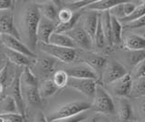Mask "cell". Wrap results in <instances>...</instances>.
<instances>
[{"label": "cell", "instance_id": "1", "mask_svg": "<svg viewBox=\"0 0 145 122\" xmlns=\"http://www.w3.org/2000/svg\"><path fill=\"white\" fill-rule=\"evenodd\" d=\"M40 19L37 4L32 2L22 5L15 16V25L20 40L33 52L38 45L36 33Z\"/></svg>", "mask_w": 145, "mask_h": 122}, {"label": "cell", "instance_id": "2", "mask_svg": "<svg viewBox=\"0 0 145 122\" xmlns=\"http://www.w3.org/2000/svg\"><path fill=\"white\" fill-rule=\"evenodd\" d=\"M91 109L103 115L112 116L116 114L114 101L101 83H98L96 87L93 102L91 103Z\"/></svg>", "mask_w": 145, "mask_h": 122}, {"label": "cell", "instance_id": "3", "mask_svg": "<svg viewBox=\"0 0 145 122\" xmlns=\"http://www.w3.org/2000/svg\"><path fill=\"white\" fill-rule=\"evenodd\" d=\"M91 109V103L85 101H71L63 104L56 107L46 117L47 120L53 121L63 117L75 116L82 112H85Z\"/></svg>", "mask_w": 145, "mask_h": 122}, {"label": "cell", "instance_id": "4", "mask_svg": "<svg viewBox=\"0 0 145 122\" xmlns=\"http://www.w3.org/2000/svg\"><path fill=\"white\" fill-rule=\"evenodd\" d=\"M41 51L47 54L49 57L61 61L63 63L70 64L72 63L77 57V51L74 48H67L54 46L51 44H42L38 43Z\"/></svg>", "mask_w": 145, "mask_h": 122}, {"label": "cell", "instance_id": "5", "mask_svg": "<svg viewBox=\"0 0 145 122\" xmlns=\"http://www.w3.org/2000/svg\"><path fill=\"white\" fill-rule=\"evenodd\" d=\"M20 75L21 73L17 74L16 73L13 76L12 80L9 82L7 86V94L10 96L14 100H15L18 113L25 117V101L23 98L22 90H21V83H20Z\"/></svg>", "mask_w": 145, "mask_h": 122}, {"label": "cell", "instance_id": "6", "mask_svg": "<svg viewBox=\"0 0 145 122\" xmlns=\"http://www.w3.org/2000/svg\"><path fill=\"white\" fill-rule=\"evenodd\" d=\"M127 73L126 69L123 65L116 60H112L108 62L105 69H104L102 74V81L106 85H109L119 78L124 76Z\"/></svg>", "mask_w": 145, "mask_h": 122}, {"label": "cell", "instance_id": "7", "mask_svg": "<svg viewBox=\"0 0 145 122\" xmlns=\"http://www.w3.org/2000/svg\"><path fill=\"white\" fill-rule=\"evenodd\" d=\"M133 82L131 74H126L124 76L119 78L111 84H109L112 93L119 98H127L131 97V89H133Z\"/></svg>", "mask_w": 145, "mask_h": 122}, {"label": "cell", "instance_id": "8", "mask_svg": "<svg viewBox=\"0 0 145 122\" xmlns=\"http://www.w3.org/2000/svg\"><path fill=\"white\" fill-rule=\"evenodd\" d=\"M98 83H99L98 81L93 80V79L74 78H70L69 76L67 87L77 90L78 92L84 94L86 97L93 98Z\"/></svg>", "mask_w": 145, "mask_h": 122}, {"label": "cell", "instance_id": "9", "mask_svg": "<svg viewBox=\"0 0 145 122\" xmlns=\"http://www.w3.org/2000/svg\"><path fill=\"white\" fill-rule=\"evenodd\" d=\"M1 42H2V46L5 48H7V49H10V50L21 53L23 55L27 56L32 58L35 57V53L33 51H31L19 38H15L10 35L2 34Z\"/></svg>", "mask_w": 145, "mask_h": 122}, {"label": "cell", "instance_id": "10", "mask_svg": "<svg viewBox=\"0 0 145 122\" xmlns=\"http://www.w3.org/2000/svg\"><path fill=\"white\" fill-rule=\"evenodd\" d=\"M0 31L2 34L10 35L19 38L15 25V14L13 9L0 11Z\"/></svg>", "mask_w": 145, "mask_h": 122}, {"label": "cell", "instance_id": "11", "mask_svg": "<svg viewBox=\"0 0 145 122\" xmlns=\"http://www.w3.org/2000/svg\"><path fill=\"white\" fill-rule=\"evenodd\" d=\"M74 40L78 47H81L84 50L90 51L93 47V41L92 38L85 32L83 28H75L71 31L65 33Z\"/></svg>", "mask_w": 145, "mask_h": 122}, {"label": "cell", "instance_id": "12", "mask_svg": "<svg viewBox=\"0 0 145 122\" xmlns=\"http://www.w3.org/2000/svg\"><path fill=\"white\" fill-rule=\"evenodd\" d=\"M67 72L68 76L70 78H84V79H93L99 80V75L93 69H92L88 64L83 63V64L76 65L74 67H72L70 69L65 70Z\"/></svg>", "mask_w": 145, "mask_h": 122}, {"label": "cell", "instance_id": "13", "mask_svg": "<svg viewBox=\"0 0 145 122\" xmlns=\"http://www.w3.org/2000/svg\"><path fill=\"white\" fill-rule=\"evenodd\" d=\"M56 23H54L53 21L41 16V19L37 28V33H36L38 43L49 44L50 38L56 32Z\"/></svg>", "mask_w": 145, "mask_h": 122}, {"label": "cell", "instance_id": "14", "mask_svg": "<svg viewBox=\"0 0 145 122\" xmlns=\"http://www.w3.org/2000/svg\"><path fill=\"white\" fill-rule=\"evenodd\" d=\"M56 1H45L37 4L38 9L42 16L45 17L49 20L58 24V14L60 11V5L56 4Z\"/></svg>", "mask_w": 145, "mask_h": 122}, {"label": "cell", "instance_id": "15", "mask_svg": "<svg viewBox=\"0 0 145 122\" xmlns=\"http://www.w3.org/2000/svg\"><path fill=\"white\" fill-rule=\"evenodd\" d=\"M115 104L116 115L121 121H131V117H133V109L131 107V104L127 98H117Z\"/></svg>", "mask_w": 145, "mask_h": 122}, {"label": "cell", "instance_id": "16", "mask_svg": "<svg viewBox=\"0 0 145 122\" xmlns=\"http://www.w3.org/2000/svg\"><path fill=\"white\" fill-rule=\"evenodd\" d=\"M99 18L100 13L95 11H88L83 17V28L92 38L93 41L97 29Z\"/></svg>", "mask_w": 145, "mask_h": 122}, {"label": "cell", "instance_id": "17", "mask_svg": "<svg viewBox=\"0 0 145 122\" xmlns=\"http://www.w3.org/2000/svg\"><path fill=\"white\" fill-rule=\"evenodd\" d=\"M4 54L9 62H11L13 64L19 66V67H29L33 65V63L35 62L32 57H29L27 56L23 55L21 53L13 51L7 48H4Z\"/></svg>", "mask_w": 145, "mask_h": 122}, {"label": "cell", "instance_id": "18", "mask_svg": "<svg viewBox=\"0 0 145 122\" xmlns=\"http://www.w3.org/2000/svg\"><path fill=\"white\" fill-rule=\"evenodd\" d=\"M122 42H123V46L129 51L145 50V38L142 36L137 34L127 35Z\"/></svg>", "mask_w": 145, "mask_h": 122}, {"label": "cell", "instance_id": "19", "mask_svg": "<svg viewBox=\"0 0 145 122\" xmlns=\"http://www.w3.org/2000/svg\"><path fill=\"white\" fill-rule=\"evenodd\" d=\"M125 0H95L84 9L88 11H95L98 13H103L105 11H110L112 7L123 3Z\"/></svg>", "mask_w": 145, "mask_h": 122}, {"label": "cell", "instance_id": "20", "mask_svg": "<svg viewBox=\"0 0 145 122\" xmlns=\"http://www.w3.org/2000/svg\"><path fill=\"white\" fill-rule=\"evenodd\" d=\"M22 95L24 101L31 106H39L42 102V98L38 87H22Z\"/></svg>", "mask_w": 145, "mask_h": 122}, {"label": "cell", "instance_id": "21", "mask_svg": "<svg viewBox=\"0 0 145 122\" xmlns=\"http://www.w3.org/2000/svg\"><path fill=\"white\" fill-rule=\"evenodd\" d=\"M85 63L88 64L92 69H93L97 72V74L100 76V74H103L106 65L108 64V59L105 56L102 55V54L93 53V54H90V55L86 57Z\"/></svg>", "mask_w": 145, "mask_h": 122}, {"label": "cell", "instance_id": "22", "mask_svg": "<svg viewBox=\"0 0 145 122\" xmlns=\"http://www.w3.org/2000/svg\"><path fill=\"white\" fill-rule=\"evenodd\" d=\"M49 44L54 45V46H57V47L74 48V49H76L78 47L76 46V44L74 42V40L65 33H56L54 32L51 36V38H50Z\"/></svg>", "mask_w": 145, "mask_h": 122}, {"label": "cell", "instance_id": "23", "mask_svg": "<svg viewBox=\"0 0 145 122\" xmlns=\"http://www.w3.org/2000/svg\"><path fill=\"white\" fill-rule=\"evenodd\" d=\"M54 59L52 57H39L35 61V67L37 69L38 74L42 76H48L54 70Z\"/></svg>", "mask_w": 145, "mask_h": 122}, {"label": "cell", "instance_id": "24", "mask_svg": "<svg viewBox=\"0 0 145 122\" xmlns=\"http://www.w3.org/2000/svg\"><path fill=\"white\" fill-rule=\"evenodd\" d=\"M100 19H101L103 30L104 36H105L107 45L112 47L113 45V40H112V22H111L110 12L105 11L100 13Z\"/></svg>", "mask_w": 145, "mask_h": 122}, {"label": "cell", "instance_id": "25", "mask_svg": "<svg viewBox=\"0 0 145 122\" xmlns=\"http://www.w3.org/2000/svg\"><path fill=\"white\" fill-rule=\"evenodd\" d=\"M18 113L15 100L8 95H6L0 99V116Z\"/></svg>", "mask_w": 145, "mask_h": 122}, {"label": "cell", "instance_id": "26", "mask_svg": "<svg viewBox=\"0 0 145 122\" xmlns=\"http://www.w3.org/2000/svg\"><path fill=\"white\" fill-rule=\"evenodd\" d=\"M39 92L41 95L42 99H47L54 96L58 91V88L54 85V81L52 79H45L44 80L42 84L39 87Z\"/></svg>", "mask_w": 145, "mask_h": 122}, {"label": "cell", "instance_id": "27", "mask_svg": "<svg viewBox=\"0 0 145 122\" xmlns=\"http://www.w3.org/2000/svg\"><path fill=\"white\" fill-rule=\"evenodd\" d=\"M20 83L22 87H38L37 78L30 70L29 67H24L21 72Z\"/></svg>", "mask_w": 145, "mask_h": 122}, {"label": "cell", "instance_id": "28", "mask_svg": "<svg viewBox=\"0 0 145 122\" xmlns=\"http://www.w3.org/2000/svg\"><path fill=\"white\" fill-rule=\"evenodd\" d=\"M112 22V34L113 45H120L122 42V24L119 19L111 16Z\"/></svg>", "mask_w": 145, "mask_h": 122}, {"label": "cell", "instance_id": "29", "mask_svg": "<svg viewBox=\"0 0 145 122\" xmlns=\"http://www.w3.org/2000/svg\"><path fill=\"white\" fill-rule=\"evenodd\" d=\"M94 0H72V1H62L61 6L63 8H68L72 12H78L80 9H84Z\"/></svg>", "mask_w": 145, "mask_h": 122}, {"label": "cell", "instance_id": "30", "mask_svg": "<svg viewBox=\"0 0 145 122\" xmlns=\"http://www.w3.org/2000/svg\"><path fill=\"white\" fill-rule=\"evenodd\" d=\"M131 97L133 98L145 97V76L133 80Z\"/></svg>", "mask_w": 145, "mask_h": 122}, {"label": "cell", "instance_id": "31", "mask_svg": "<svg viewBox=\"0 0 145 122\" xmlns=\"http://www.w3.org/2000/svg\"><path fill=\"white\" fill-rule=\"evenodd\" d=\"M106 45H107L106 38H105V36H104L103 30L101 19L99 18L97 29H96V32H95L94 38H93V47L97 49H103V48H104V47H105Z\"/></svg>", "mask_w": 145, "mask_h": 122}, {"label": "cell", "instance_id": "32", "mask_svg": "<svg viewBox=\"0 0 145 122\" xmlns=\"http://www.w3.org/2000/svg\"><path fill=\"white\" fill-rule=\"evenodd\" d=\"M143 16H145V1L140 2L137 6V7L134 9V11L131 13L129 16L120 20V22L121 24H127V23H130V22L137 20L140 18V17H142Z\"/></svg>", "mask_w": 145, "mask_h": 122}, {"label": "cell", "instance_id": "33", "mask_svg": "<svg viewBox=\"0 0 145 122\" xmlns=\"http://www.w3.org/2000/svg\"><path fill=\"white\" fill-rule=\"evenodd\" d=\"M52 80L54 81V85L60 89L67 86L68 80H69V76L65 70H57L54 73Z\"/></svg>", "mask_w": 145, "mask_h": 122}, {"label": "cell", "instance_id": "34", "mask_svg": "<svg viewBox=\"0 0 145 122\" xmlns=\"http://www.w3.org/2000/svg\"><path fill=\"white\" fill-rule=\"evenodd\" d=\"M145 58V50L140 51H129L127 54V61L131 66H136L139 62Z\"/></svg>", "mask_w": 145, "mask_h": 122}, {"label": "cell", "instance_id": "35", "mask_svg": "<svg viewBox=\"0 0 145 122\" xmlns=\"http://www.w3.org/2000/svg\"><path fill=\"white\" fill-rule=\"evenodd\" d=\"M74 12L71 11L70 9H68V8L62 7L58 14V24L68 23V22L72 19V17L74 16Z\"/></svg>", "mask_w": 145, "mask_h": 122}, {"label": "cell", "instance_id": "36", "mask_svg": "<svg viewBox=\"0 0 145 122\" xmlns=\"http://www.w3.org/2000/svg\"><path fill=\"white\" fill-rule=\"evenodd\" d=\"M136 111H137L138 122H145V97L139 98L136 102Z\"/></svg>", "mask_w": 145, "mask_h": 122}, {"label": "cell", "instance_id": "37", "mask_svg": "<svg viewBox=\"0 0 145 122\" xmlns=\"http://www.w3.org/2000/svg\"><path fill=\"white\" fill-rule=\"evenodd\" d=\"M89 117L87 111L85 112H82L80 114H77L75 116H72V117H63V119H56L50 122H82L83 120L86 119Z\"/></svg>", "mask_w": 145, "mask_h": 122}, {"label": "cell", "instance_id": "38", "mask_svg": "<svg viewBox=\"0 0 145 122\" xmlns=\"http://www.w3.org/2000/svg\"><path fill=\"white\" fill-rule=\"evenodd\" d=\"M143 76H145V58L140 62H139L136 66L133 67V73L131 75L133 80L137 79L139 78H142Z\"/></svg>", "mask_w": 145, "mask_h": 122}, {"label": "cell", "instance_id": "39", "mask_svg": "<svg viewBox=\"0 0 145 122\" xmlns=\"http://www.w3.org/2000/svg\"><path fill=\"white\" fill-rule=\"evenodd\" d=\"M126 28H130V29H138V28H145V16H143L140 18L130 22V23L124 24Z\"/></svg>", "mask_w": 145, "mask_h": 122}, {"label": "cell", "instance_id": "40", "mask_svg": "<svg viewBox=\"0 0 145 122\" xmlns=\"http://www.w3.org/2000/svg\"><path fill=\"white\" fill-rule=\"evenodd\" d=\"M3 119H7L10 122H25V117L19 113H13V114H7L1 116Z\"/></svg>", "mask_w": 145, "mask_h": 122}, {"label": "cell", "instance_id": "41", "mask_svg": "<svg viewBox=\"0 0 145 122\" xmlns=\"http://www.w3.org/2000/svg\"><path fill=\"white\" fill-rule=\"evenodd\" d=\"M14 7V2L10 0H0V11L10 10Z\"/></svg>", "mask_w": 145, "mask_h": 122}, {"label": "cell", "instance_id": "42", "mask_svg": "<svg viewBox=\"0 0 145 122\" xmlns=\"http://www.w3.org/2000/svg\"><path fill=\"white\" fill-rule=\"evenodd\" d=\"M7 69H8V67L7 64H5L2 69H0V84H3L4 85V82L7 80Z\"/></svg>", "mask_w": 145, "mask_h": 122}, {"label": "cell", "instance_id": "43", "mask_svg": "<svg viewBox=\"0 0 145 122\" xmlns=\"http://www.w3.org/2000/svg\"><path fill=\"white\" fill-rule=\"evenodd\" d=\"M34 122H49V121L47 120L46 116H44V114L42 111H38L34 117Z\"/></svg>", "mask_w": 145, "mask_h": 122}, {"label": "cell", "instance_id": "44", "mask_svg": "<svg viewBox=\"0 0 145 122\" xmlns=\"http://www.w3.org/2000/svg\"><path fill=\"white\" fill-rule=\"evenodd\" d=\"M96 120H97V117L93 116V117H88L87 119L83 120L82 122H96Z\"/></svg>", "mask_w": 145, "mask_h": 122}, {"label": "cell", "instance_id": "45", "mask_svg": "<svg viewBox=\"0 0 145 122\" xmlns=\"http://www.w3.org/2000/svg\"><path fill=\"white\" fill-rule=\"evenodd\" d=\"M96 122H112L111 120H109L108 119L104 117H97V120Z\"/></svg>", "mask_w": 145, "mask_h": 122}, {"label": "cell", "instance_id": "46", "mask_svg": "<svg viewBox=\"0 0 145 122\" xmlns=\"http://www.w3.org/2000/svg\"><path fill=\"white\" fill-rule=\"evenodd\" d=\"M4 85L3 84H0V95H1L2 93H3V91H4Z\"/></svg>", "mask_w": 145, "mask_h": 122}, {"label": "cell", "instance_id": "47", "mask_svg": "<svg viewBox=\"0 0 145 122\" xmlns=\"http://www.w3.org/2000/svg\"><path fill=\"white\" fill-rule=\"evenodd\" d=\"M1 36H2V33H1V31H0V46H2V42H1Z\"/></svg>", "mask_w": 145, "mask_h": 122}, {"label": "cell", "instance_id": "48", "mask_svg": "<svg viewBox=\"0 0 145 122\" xmlns=\"http://www.w3.org/2000/svg\"><path fill=\"white\" fill-rule=\"evenodd\" d=\"M4 120H5V119H3V117H0V122H4Z\"/></svg>", "mask_w": 145, "mask_h": 122}, {"label": "cell", "instance_id": "49", "mask_svg": "<svg viewBox=\"0 0 145 122\" xmlns=\"http://www.w3.org/2000/svg\"><path fill=\"white\" fill-rule=\"evenodd\" d=\"M0 117H1V116H0ZM4 122H10V121L7 120V119H5V120H4Z\"/></svg>", "mask_w": 145, "mask_h": 122}, {"label": "cell", "instance_id": "50", "mask_svg": "<svg viewBox=\"0 0 145 122\" xmlns=\"http://www.w3.org/2000/svg\"><path fill=\"white\" fill-rule=\"evenodd\" d=\"M129 122H138V121H133V120H131V121H129Z\"/></svg>", "mask_w": 145, "mask_h": 122}, {"label": "cell", "instance_id": "51", "mask_svg": "<svg viewBox=\"0 0 145 122\" xmlns=\"http://www.w3.org/2000/svg\"><path fill=\"white\" fill-rule=\"evenodd\" d=\"M144 32H145V28H144ZM144 38H145V37H144Z\"/></svg>", "mask_w": 145, "mask_h": 122}, {"label": "cell", "instance_id": "52", "mask_svg": "<svg viewBox=\"0 0 145 122\" xmlns=\"http://www.w3.org/2000/svg\"><path fill=\"white\" fill-rule=\"evenodd\" d=\"M0 99H1V98H0Z\"/></svg>", "mask_w": 145, "mask_h": 122}]
</instances>
